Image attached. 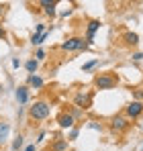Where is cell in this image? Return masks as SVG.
Segmentation results:
<instances>
[{"mask_svg":"<svg viewBox=\"0 0 143 151\" xmlns=\"http://www.w3.org/2000/svg\"><path fill=\"white\" fill-rule=\"evenodd\" d=\"M29 114H31V119H35V121H43V119H47V116H49V104L45 100L35 102V104L29 108Z\"/></svg>","mask_w":143,"mask_h":151,"instance_id":"1","label":"cell"},{"mask_svg":"<svg viewBox=\"0 0 143 151\" xmlns=\"http://www.w3.org/2000/svg\"><path fill=\"white\" fill-rule=\"evenodd\" d=\"M117 82H119V78L113 74H100L94 78V86L98 90H110V88L117 86Z\"/></svg>","mask_w":143,"mask_h":151,"instance_id":"2","label":"cell"},{"mask_svg":"<svg viewBox=\"0 0 143 151\" xmlns=\"http://www.w3.org/2000/svg\"><path fill=\"white\" fill-rule=\"evenodd\" d=\"M86 47H88V43H84V39H80V37H70L68 41L61 43L64 51H76V49H86Z\"/></svg>","mask_w":143,"mask_h":151,"instance_id":"3","label":"cell"},{"mask_svg":"<svg viewBox=\"0 0 143 151\" xmlns=\"http://www.w3.org/2000/svg\"><path fill=\"white\" fill-rule=\"evenodd\" d=\"M125 112H127V116H129V119H137V116L143 112V102L133 100L127 108H125Z\"/></svg>","mask_w":143,"mask_h":151,"instance_id":"4","label":"cell"},{"mask_svg":"<svg viewBox=\"0 0 143 151\" xmlns=\"http://www.w3.org/2000/svg\"><path fill=\"white\" fill-rule=\"evenodd\" d=\"M76 123V119H74V114L72 112H64V114H59L57 116V125L61 127V129H72Z\"/></svg>","mask_w":143,"mask_h":151,"instance_id":"5","label":"cell"},{"mask_svg":"<svg viewBox=\"0 0 143 151\" xmlns=\"http://www.w3.org/2000/svg\"><path fill=\"white\" fill-rule=\"evenodd\" d=\"M90 100H92L90 94H78V96H76V106L82 108V110H84V108H90Z\"/></svg>","mask_w":143,"mask_h":151,"instance_id":"6","label":"cell"},{"mask_svg":"<svg viewBox=\"0 0 143 151\" xmlns=\"http://www.w3.org/2000/svg\"><path fill=\"white\" fill-rule=\"evenodd\" d=\"M110 127H113L115 131H125V129L129 127V123H127L125 116H115V119L110 121Z\"/></svg>","mask_w":143,"mask_h":151,"instance_id":"7","label":"cell"},{"mask_svg":"<svg viewBox=\"0 0 143 151\" xmlns=\"http://www.w3.org/2000/svg\"><path fill=\"white\" fill-rule=\"evenodd\" d=\"M98 29H100V23H98V21H90V23H88V37H86V39H88V43H92L94 33L98 31Z\"/></svg>","mask_w":143,"mask_h":151,"instance_id":"8","label":"cell"},{"mask_svg":"<svg viewBox=\"0 0 143 151\" xmlns=\"http://www.w3.org/2000/svg\"><path fill=\"white\" fill-rule=\"evenodd\" d=\"M17 100L21 102V104H25V102L29 100V88H27V86H21V88L17 90Z\"/></svg>","mask_w":143,"mask_h":151,"instance_id":"9","label":"cell"},{"mask_svg":"<svg viewBox=\"0 0 143 151\" xmlns=\"http://www.w3.org/2000/svg\"><path fill=\"white\" fill-rule=\"evenodd\" d=\"M123 39H125V43H127V45H137V43H139L137 33H125V35H123Z\"/></svg>","mask_w":143,"mask_h":151,"instance_id":"10","label":"cell"},{"mask_svg":"<svg viewBox=\"0 0 143 151\" xmlns=\"http://www.w3.org/2000/svg\"><path fill=\"white\" fill-rule=\"evenodd\" d=\"M41 6H43L45 14H49V17H53V14H55V2H47V0H43V2H41Z\"/></svg>","mask_w":143,"mask_h":151,"instance_id":"11","label":"cell"},{"mask_svg":"<svg viewBox=\"0 0 143 151\" xmlns=\"http://www.w3.org/2000/svg\"><path fill=\"white\" fill-rule=\"evenodd\" d=\"M49 151H68V141H64V139L55 141V143L51 145V149H49Z\"/></svg>","mask_w":143,"mask_h":151,"instance_id":"12","label":"cell"},{"mask_svg":"<svg viewBox=\"0 0 143 151\" xmlns=\"http://www.w3.org/2000/svg\"><path fill=\"white\" fill-rule=\"evenodd\" d=\"M8 131H10V127L6 125V123H0V145H4V141H6V135H8Z\"/></svg>","mask_w":143,"mask_h":151,"instance_id":"13","label":"cell"},{"mask_svg":"<svg viewBox=\"0 0 143 151\" xmlns=\"http://www.w3.org/2000/svg\"><path fill=\"white\" fill-rule=\"evenodd\" d=\"M29 84H31L33 88H41V86H43V80H41L39 76H29Z\"/></svg>","mask_w":143,"mask_h":151,"instance_id":"14","label":"cell"},{"mask_svg":"<svg viewBox=\"0 0 143 151\" xmlns=\"http://www.w3.org/2000/svg\"><path fill=\"white\" fill-rule=\"evenodd\" d=\"M37 65H39L37 59H29V61H27V72L33 76V74H35V70H37Z\"/></svg>","mask_w":143,"mask_h":151,"instance_id":"15","label":"cell"},{"mask_svg":"<svg viewBox=\"0 0 143 151\" xmlns=\"http://www.w3.org/2000/svg\"><path fill=\"white\" fill-rule=\"evenodd\" d=\"M133 98H135L137 102L143 100V88H135V90H133Z\"/></svg>","mask_w":143,"mask_h":151,"instance_id":"16","label":"cell"},{"mask_svg":"<svg viewBox=\"0 0 143 151\" xmlns=\"http://www.w3.org/2000/svg\"><path fill=\"white\" fill-rule=\"evenodd\" d=\"M21 147H23V137L19 135V137H17V139L12 141V149H14V151H19Z\"/></svg>","mask_w":143,"mask_h":151,"instance_id":"17","label":"cell"},{"mask_svg":"<svg viewBox=\"0 0 143 151\" xmlns=\"http://www.w3.org/2000/svg\"><path fill=\"white\" fill-rule=\"evenodd\" d=\"M96 63H98V61H88V63H86V65H84L82 70H84V72H88V70H92V68H94Z\"/></svg>","mask_w":143,"mask_h":151,"instance_id":"18","label":"cell"},{"mask_svg":"<svg viewBox=\"0 0 143 151\" xmlns=\"http://www.w3.org/2000/svg\"><path fill=\"white\" fill-rule=\"evenodd\" d=\"M43 57H45V51H43V49H39V51H37V55H35V59L39 61V59H43Z\"/></svg>","mask_w":143,"mask_h":151,"instance_id":"19","label":"cell"},{"mask_svg":"<svg viewBox=\"0 0 143 151\" xmlns=\"http://www.w3.org/2000/svg\"><path fill=\"white\" fill-rule=\"evenodd\" d=\"M12 68H14V70H17V68H21V61H19V59H17V57H14V59H12Z\"/></svg>","mask_w":143,"mask_h":151,"instance_id":"20","label":"cell"},{"mask_svg":"<svg viewBox=\"0 0 143 151\" xmlns=\"http://www.w3.org/2000/svg\"><path fill=\"white\" fill-rule=\"evenodd\" d=\"M78 137V129H72V133H70V139H76Z\"/></svg>","mask_w":143,"mask_h":151,"instance_id":"21","label":"cell"},{"mask_svg":"<svg viewBox=\"0 0 143 151\" xmlns=\"http://www.w3.org/2000/svg\"><path fill=\"white\" fill-rule=\"evenodd\" d=\"M133 59H137V61L143 59V53H133Z\"/></svg>","mask_w":143,"mask_h":151,"instance_id":"22","label":"cell"},{"mask_svg":"<svg viewBox=\"0 0 143 151\" xmlns=\"http://www.w3.org/2000/svg\"><path fill=\"white\" fill-rule=\"evenodd\" d=\"M4 35H6V31H4V27L0 25V39H4Z\"/></svg>","mask_w":143,"mask_h":151,"instance_id":"23","label":"cell"},{"mask_svg":"<svg viewBox=\"0 0 143 151\" xmlns=\"http://www.w3.org/2000/svg\"><path fill=\"white\" fill-rule=\"evenodd\" d=\"M25 151H35V145H29V147H27Z\"/></svg>","mask_w":143,"mask_h":151,"instance_id":"24","label":"cell"},{"mask_svg":"<svg viewBox=\"0 0 143 151\" xmlns=\"http://www.w3.org/2000/svg\"><path fill=\"white\" fill-rule=\"evenodd\" d=\"M2 12H4V4H0V14H2Z\"/></svg>","mask_w":143,"mask_h":151,"instance_id":"25","label":"cell"}]
</instances>
